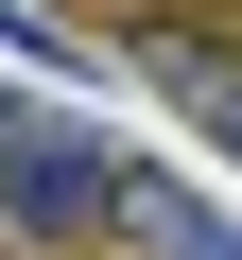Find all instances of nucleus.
<instances>
[{"label": "nucleus", "instance_id": "f257e3e1", "mask_svg": "<svg viewBox=\"0 0 242 260\" xmlns=\"http://www.w3.org/2000/svg\"><path fill=\"white\" fill-rule=\"evenodd\" d=\"M121 191H139V156H121L104 121H69V104H35V87H0V225H18V243H104Z\"/></svg>", "mask_w": 242, "mask_h": 260}, {"label": "nucleus", "instance_id": "f03ea898", "mask_svg": "<svg viewBox=\"0 0 242 260\" xmlns=\"http://www.w3.org/2000/svg\"><path fill=\"white\" fill-rule=\"evenodd\" d=\"M121 243H139V260H242V225H225L208 191H173L156 156H139V191H121Z\"/></svg>", "mask_w": 242, "mask_h": 260}, {"label": "nucleus", "instance_id": "7ed1b4c3", "mask_svg": "<svg viewBox=\"0 0 242 260\" xmlns=\"http://www.w3.org/2000/svg\"><path fill=\"white\" fill-rule=\"evenodd\" d=\"M121 52H139V87H156V104H190V87H225V70H242V35H225V18H190V0H173V18H139Z\"/></svg>", "mask_w": 242, "mask_h": 260}, {"label": "nucleus", "instance_id": "20e7f679", "mask_svg": "<svg viewBox=\"0 0 242 260\" xmlns=\"http://www.w3.org/2000/svg\"><path fill=\"white\" fill-rule=\"evenodd\" d=\"M173 121H190V139H208V156H242V70H225V87H190Z\"/></svg>", "mask_w": 242, "mask_h": 260}]
</instances>
